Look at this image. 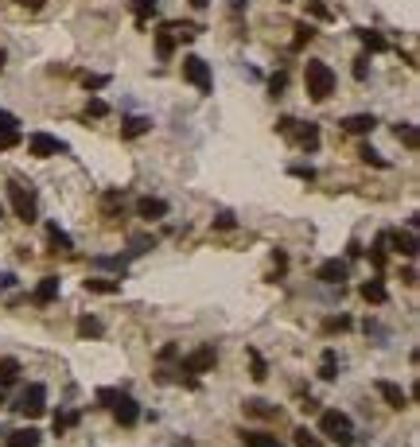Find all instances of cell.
I'll return each mask as SVG.
<instances>
[{"label": "cell", "instance_id": "obj_30", "mask_svg": "<svg viewBox=\"0 0 420 447\" xmlns=\"http://www.w3.org/2000/svg\"><path fill=\"white\" fill-rule=\"evenodd\" d=\"M397 140L405 148H420V133H417V125H397Z\"/></svg>", "mask_w": 420, "mask_h": 447}, {"label": "cell", "instance_id": "obj_20", "mask_svg": "<svg viewBox=\"0 0 420 447\" xmlns=\"http://www.w3.org/2000/svg\"><path fill=\"white\" fill-rule=\"evenodd\" d=\"M145 133H152V121H148V117H125V129H121L125 140H136V136H145Z\"/></svg>", "mask_w": 420, "mask_h": 447}, {"label": "cell", "instance_id": "obj_7", "mask_svg": "<svg viewBox=\"0 0 420 447\" xmlns=\"http://www.w3.org/2000/svg\"><path fill=\"white\" fill-rule=\"evenodd\" d=\"M27 152L39 159H51V156H59V152H66V144H62L59 136H51V133H32L27 136Z\"/></svg>", "mask_w": 420, "mask_h": 447}, {"label": "cell", "instance_id": "obj_29", "mask_svg": "<svg viewBox=\"0 0 420 447\" xmlns=\"http://www.w3.org/2000/svg\"><path fill=\"white\" fill-rule=\"evenodd\" d=\"M358 159H362V164H373V168H389V159H385L378 148H370V144L358 148Z\"/></svg>", "mask_w": 420, "mask_h": 447}, {"label": "cell", "instance_id": "obj_33", "mask_svg": "<svg viewBox=\"0 0 420 447\" xmlns=\"http://www.w3.org/2000/svg\"><path fill=\"white\" fill-rule=\"evenodd\" d=\"M245 412H249V416H264V420H269V416H276V409L273 405H269V400H245Z\"/></svg>", "mask_w": 420, "mask_h": 447}, {"label": "cell", "instance_id": "obj_42", "mask_svg": "<svg viewBox=\"0 0 420 447\" xmlns=\"http://www.w3.org/2000/svg\"><path fill=\"white\" fill-rule=\"evenodd\" d=\"M117 397H121V389H97V405H106V409H113Z\"/></svg>", "mask_w": 420, "mask_h": 447}, {"label": "cell", "instance_id": "obj_37", "mask_svg": "<svg viewBox=\"0 0 420 447\" xmlns=\"http://www.w3.org/2000/svg\"><path fill=\"white\" fill-rule=\"evenodd\" d=\"M20 140H24V136H20V129H8V133H0V152H8V148H16Z\"/></svg>", "mask_w": 420, "mask_h": 447}, {"label": "cell", "instance_id": "obj_12", "mask_svg": "<svg viewBox=\"0 0 420 447\" xmlns=\"http://www.w3.org/2000/svg\"><path fill=\"white\" fill-rule=\"evenodd\" d=\"M338 125H343L347 133L362 136V133H373V129H378V117H373V113H350V117H343Z\"/></svg>", "mask_w": 420, "mask_h": 447}, {"label": "cell", "instance_id": "obj_6", "mask_svg": "<svg viewBox=\"0 0 420 447\" xmlns=\"http://www.w3.org/2000/svg\"><path fill=\"white\" fill-rule=\"evenodd\" d=\"M214 362H218L214 346H199V350L180 358V374H206V370H214Z\"/></svg>", "mask_w": 420, "mask_h": 447}, {"label": "cell", "instance_id": "obj_16", "mask_svg": "<svg viewBox=\"0 0 420 447\" xmlns=\"http://www.w3.org/2000/svg\"><path fill=\"white\" fill-rule=\"evenodd\" d=\"M300 125V121H296ZM292 136H296V144L304 148V152H315V148H319V125H300V129H292Z\"/></svg>", "mask_w": 420, "mask_h": 447}, {"label": "cell", "instance_id": "obj_39", "mask_svg": "<svg viewBox=\"0 0 420 447\" xmlns=\"http://www.w3.org/2000/svg\"><path fill=\"white\" fill-rule=\"evenodd\" d=\"M323 331H327V335H335V331H350V319H347V315H335V319H327V323H323Z\"/></svg>", "mask_w": 420, "mask_h": 447}, {"label": "cell", "instance_id": "obj_21", "mask_svg": "<svg viewBox=\"0 0 420 447\" xmlns=\"http://www.w3.org/2000/svg\"><path fill=\"white\" fill-rule=\"evenodd\" d=\"M8 447H39V428H16V432H8Z\"/></svg>", "mask_w": 420, "mask_h": 447}, {"label": "cell", "instance_id": "obj_14", "mask_svg": "<svg viewBox=\"0 0 420 447\" xmlns=\"http://www.w3.org/2000/svg\"><path fill=\"white\" fill-rule=\"evenodd\" d=\"M373 389L382 393V400L389 405V409H405V405H408V393H405L401 385H397V381H378Z\"/></svg>", "mask_w": 420, "mask_h": 447}, {"label": "cell", "instance_id": "obj_25", "mask_svg": "<svg viewBox=\"0 0 420 447\" xmlns=\"http://www.w3.org/2000/svg\"><path fill=\"white\" fill-rule=\"evenodd\" d=\"M241 444L245 447H284V444H276V435H264V432H241Z\"/></svg>", "mask_w": 420, "mask_h": 447}, {"label": "cell", "instance_id": "obj_17", "mask_svg": "<svg viewBox=\"0 0 420 447\" xmlns=\"http://www.w3.org/2000/svg\"><path fill=\"white\" fill-rule=\"evenodd\" d=\"M47 242L55 245V253H71L74 249V242H71V233L62 230L59 222H47Z\"/></svg>", "mask_w": 420, "mask_h": 447}, {"label": "cell", "instance_id": "obj_43", "mask_svg": "<svg viewBox=\"0 0 420 447\" xmlns=\"http://www.w3.org/2000/svg\"><path fill=\"white\" fill-rule=\"evenodd\" d=\"M8 129H20V117H12L8 109H0V133H8Z\"/></svg>", "mask_w": 420, "mask_h": 447}, {"label": "cell", "instance_id": "obj_55", "mask_svg": "<svg viewBox=\"0 0 420 447\" xmlns=\"http://www.w3.org/2000/svg\"><path fill=\"white\" fill-rule=\"evenodd\" d=\"M4 59H8V55H4V51H0V71H4Z\"/></svg>", "mask_w": 420, "mask_h": 447}, {"label": "cell", "instance_id": "obj_26", "mask_svg": "<svg viewBox=\"0 0 420 447\" xmlns=\"http://www.w3.org/2000/svg\"><path fill=\"white\" fill-rule=\"evenodd\" d=\"M101 331H106V327H101V319H94V315H82V319H78V335H82V339H97Z\"/></svg>", "mask_w": 420, "mask_h": 447}, {"label": "cell", "instance_id": "obj_49", "mask_svg": "<svg viewBox=\"0 0 420 447\" xmlns=\"http://www.w3.org/2000/svg\"><path fill=\"white\" fill-rule=\"evenodd\" d=\"M171 358H180V346H171V342H168V346L160 350V362H171Z\"/></svg>", "mask_w": 420, "mask_h": 447}, {"label": "cell", "instance_id": "obj_47", "mask_svg": "<svg viewBox=\"0 0 420 447\" xmlns=\"http://www.w3.org/2000/svg\"><path fill=\"white\" fill-rule=\"evenodd\" d=\"M308 8H312V16H319V20H327V8H323V0H308Z\"/></svg>", "mask_w": 420, "mask_h": 447}, {"label": "cell", "instance_id": "obj_44", "mask_svg": "<svg viewBox=\"0 0 420 447\" xmlns=\"http://www.w3.org/2000/svg\"><path fill=\"white\" fill-rule=\"evenodd\" d=\"M214 226H218V230H234V226H238V218L230 214V210H222V214L214 218Z\"/></svg>", "mask_w": 420, "mask_h": 447}, {"label": "cell", "instance_id": "obj_48", "mask_svg": "<svg viewBox=\"0 0 420 447\" xmlns=\"http://www.w3.org/2000/svg\"><path fill=\"white\" fill-rule=\"evenodd\" d=\"M292 175H296V179H308V183L315 179V171H312V168H304V164H296V168H292Z\"/></svg>", "mask_w": 420, "mask_h": 447}, {"label": "cell", "instance_id": "obj_1", "mask_svg": "<svg viewBox=\"0 0 420 447\" xmlns=\"http://www.w3.org/2000/svg\"><path fill=\"white\" fill-rule=\"evenodd\" d=\"M335 71L327 66L323 59H308V66H304V86H308V97L312 101H327V97L335 94Z\"/></svg>", "mask_w": 420, "mask_h": 447}, {"label": "cell", "instance_id": "obj_11", "mask_svg": "<svg viewBox=\"0 0 420 447\" xmlns=\"http://www.w3.org/2000/svg\"><path fill=\"white\" fill-rule=\"evenodd\" d=\"M389 245H393L401 257H408V261H412V257H417V249H420V245H417V233H412V230H389Z\"/></svg>", "mask_w": 420, "mask_h": 447}, {"label": "cell", "instance_id": "obj_5", "mask_svg": "<svg viewBox=\"0 0 420 447\" xmlns=\"http://www.w3.org/2000/svg\"><path fill=\"white\" fill-rule=\"evenodd\" d=\"M183 78H187L199 94H214V74H210V62H203L199 55H187V59H183Z\"/></svg>", "mask_w": 420, "mask_h": 447}, {"label": "cell", "instance_id": "obj_23", "mask_svg": "<svg viewBox=\"0 0 420 447\" xmlns=\"http://www.w3.org/2000/svg\"><path fill=\"white\" fill-rule=\"evenodd\" d=\"M16 377H20V362L16 358H0V389L16 385Z\"/></svg>", "mask_w": 420, "mask_h": 447}, {"label": "cell", "instance_id": "obj_35", "mask_svg": "<svg viewBox=\"0 0 420 447\" xmlns=\"http://www.w3.org/2000/svg\"><path fill=\"white\" fill-rule=\"evenodd\" d=\"M296 447H323V439L308 428H296Z\"/></svg>", "mask_w": 420, "mask_h": 447}, {"label": "cell", "instance_id": "obj_50", "mask_svg": "<svg viewBox=\"0 0 420 447\" xmlns=\"http://www.w3.org/2000/svg\"><path fill=\"white\" fill-rule=\"evenodd\" d=\"M8 288H16V277L12 272H0V292H8Z\"/></svg>", "mask_w": 420, "mask_h": 447}, {"label": "cell", "instance_id": "obj_53", "mask_svg": "<svg viewBox=\"0 0 420 447\" xmlns=\"http://www.w3.org/2000/svg\"><path fill=\"white\" fill-rule=\"evenodd\" d=\"M245 4H249V0H230V8H234V12H241Z\"/></svg>", "mask_w": 420, "mask_h": 447}, {"label": "cell", "instance_id": "obj_28", "mask_svg": "<svg viewBox=\"0 0 420 447\" xmlns=\"http://www.w3.org/2000/svg\"><path fill=\"white\" fill-rule=\"evenodd\" d=\"M315 39V24H308V20H304V24H296V36H292V51H300L304 43H312Z\"/></svg>", "mask_w": 420, "mask_h": 447}, {"label": "cell", "instance_id": "obj_56", "mask_svg": "<svg viewBox=\"0 0 420 447\" xmlns=\"http://www.w3.org/2000/svg\"><path fill=\"white\" fill-rule=\"evenodd\" d=\"M0 218H4V206H0Z\"/></svg>", "mask_w": 420, "mask_h": 447}, {"label": "cell", "instance_id": "obj_13", "mask_svg": "<svg viewBox=\"0 0 420 447\" xmlns=\"http://www.w3.org/2000/svg\"><path fill=\"white\" fill-rule=\"evenodd\" d=\"M82 288L94 292V296H117V292H121V277H86Z\"/></svg>", "mask_w": 420, "mask_h": 447}, {"label": "cell", "instance_id": "obj_3", "mask_svg": "<svg viewBox=\"0 0 420 447\" xmlns=\"http://www.w3.org/2000/svg\"><path fill=\"white\" fill-rule=\"evenodd\" d=\"M12 412H20V416H27V420L43 416V412H47V385L32 381L27 389H20V397L12 400Z\"/></svg>", "mask_w": 420, "mask_h": 447}, {"label": "cell", "instance_id": "obj_38", "mask_svg": "<svg viewBox=\"0 0 420 447\" xmlns=\"http://www.w3.org/2000/svg\"><path fill=\"white\" fill-rule=\"evenodd\" d=\"M132 249H129V253L132 257H140V253H148V249H156V242H152V238H132Z\"/></svg>", "mask_w": 420, "mask_h": 447}, {"label": "cell", "instance_id": "obj_9", "mask_svg": "<svg viewBox=\"0 0 420 447\" xmlns=\"http://www.w3.org/2000/svg\"><path fill=\"white\" fill-rule=\"evenodd\" d=\"M113 416H117L121 428H132V424L140 420V405L129 397V393H121L117 400H113Z\"/></svg>", "mask_w": 420, "mask_h": 447}, {"label": "cell", "instance_id": "obj_27", "mask_svg": "<svg viewBox=\"0 0 420 447\" xmlns=\"http://www.w3.org/2000/svg\"><path fill=\"white\" fill-rule=\"evenodd\" d=\"M78 420H82V412H55V420H51V424H55V435H62V432H66V428H74V424H78Z\"/></svg>", "mask_w": 420, "mask_h": 447}, {"label": "cell", "instance_id": "obj_18", "mask_svg": "<svg viewBox=\"0 0 420 447\" xmlns=\"http://www.w3.org/2000/svg\"><path fill=\"white\" fill-rule=\"evenodd\" d=\"M358 39H362V47L373 51V55H382V51H389V43H385L382 31H373V27H358Z\"/></svg>", "mask_w": 420, "mask_h": 447}, {"label": "cell", "instance_id": "obj_36", "mask_svg": "<svg viewBox=\"0 0 420 447\" xmlns=\"http://www.w3.org/2000/svg\"><path fill=\"white\" fill-rule=\"evenodd\" d=\"M284 86H288V74H284V71H276L273 78H269V94L280 97V94H284Z\"/></svg>", "mask_w": 420, "mask_h": 447}, {"label": "cell", "instance_id": "obj_45", "mask_svg": "<svg viewBox=\"0 0 420 447\" xmlns=\"http://www.w3.org/2000/svg\"><path fill=\"white\" fill-rule=\"evenodd\" d=\"M366 74H370V59H354V78L366 82Z\"/></svg>", "mask_w": 420, "mask_h": 447}, {"label": "cell", "instance_id": "obj_51", "mask_svg": "<svg viewBox=\"0 0 420 447\" xmlns=\"http://www.w3.org/2000/svg\"><path fill=\"white\" fill-rule=\"evenodd\" d=\"M401 280H405L408 288H412V284H417V268H405V272H401Z\"/></svg>", "mask_w": 420, "mask_h": 447}, {"label": "cell", "instance_id": "obj_8", "mask_svg": "<svg viewBox=\"0 0 420 447\" xmlns=\"http://www.w3.org/2000/svg\"><path fill=\"white\" fill-rule=\"evenodd\" d=\"M315 280H323V284H343V280H350V265L338 261V257H331V261H323V265L315 268Z\"/></svg>", "mask_w": 420, "mask_h": 447}, {"label": "cell", "instance_id": "obj_15", "mask_svg": "<svg viewBox=\"0 0 420 447\" xmlns=\"http://www.w3.org/2000/svg\"><path fill=\"white\" fill-rule=\"evenodd\" d=\"M32 300L39 303V307H47V303L59 300V277H43L36 284V292H32Z\"/></svg>", "mask_w": 420, "mask_h": 447}, {"label": "cell", "instance_id": "obj_52", "mask_svg": "<svg viewBox=\"0 0 420 447\" xmlns=\"http://www.w3.org/2000/svg\"><path fill=\"white\" fill-rule=\"evenodd\" d=\"M20 4H24V8H32V12H36V8H43V0H20Z\"/></svg>", "mask_w": 420, "mask_h": 447}, {"label": "cell", "instance_id": "obj_22", "mask_svg": "<svg viewBox=\"0 0 420 447\" xmlns=\"http://www.w3.org/2000/svg\"><path fill=\"white\" fill-rule=\"evenodd\" d=\"M156 55L160 59H171V55H175V36H171L168 27H160L156 31Z\"/></svg>", "mask_w": 420, "mask_h": 447}, {"label": "cell", "instance_id": "obj_40", "mask_svg": "<svg viewBox=\"0 0 420 447\" xmlns=\"http://www.w3.org/2000/svg\"><path fill=\"white\" fill-rule=\"evenodd\" d=\"M86 113H90V117H106L109 105L101 101V97H90V101H86Z\"/></svg>", "mask_w": 420, "mask_h": 447}, {"label": "cell", "instance_id": "obj_34", "mask_svg": "<svg viewBox=\"0 0 420 447\" xmlns=\"http://www.w3.org/2000/svg\"><path fill=\"white\" fill-rule=\"evenodd\" d=\"M249 362H253V381H264V377H269V366H264V358H261V354H257V350H249Z\"/></svg>", "mask_w": 420, "mask_h": 447}, {"label": "cell", "instance_id": "obj_24", "mask_svg": "<svg viewBox=\"0 0 420 447\" xmlns=\"http://www.w3.org/2000/svg\"><path fill=\"white\" fill-rule=\"evenodd\" d=\"M319 377H323V381H335V377H338V354H335V350H323V362H319Z\"/></svg>", "mask_w": 420, "mask_h": 447}, {"label": "cell", "instance_id": "obj_4", "mask_svg": "<svg viewBox=\"0 0 420 447\" xmlns=\"http://www.w3.org/2000/svg\"><path fill=\"white\" fill-rule=\"evenodd\" d=\"M8 203H12V210H16V218L20 222H36L39 218V206H36V191H27L24 183H8Z\"/></svg>", "mask_w": 420, "mask_h": 447}, {"label": "cell", "instance_id": "obj_10", "mask_svg": "<svg viewBox=\"0 0 420 447\" xmlns=\"http://www.w3.org/2000/svg\"><path fill=\"white\" fill-rule=\"evenodd\" d=\"M136 218H145V222H160V218H168V203L156 199V194H145V199H136Z\"/></svg>", "mask_w": 420, "mask_h": 447}, {"label": "cell", "instance_id": "obj_2", "mask_svg": "<svg viewBox=\"0 0 420 447\" xmlns=\"http://www.w3.org/2000/svg\"><path fill=\"white\" fill-rule=\"evenodd\" d=\"M319 432H323L327 439H335V444H343V447H350V444H354V420H350L347 412H338V409L319 412Z\"/></svg>", "mask_w": 420, "mask_h": 447}, {"label": "cell", "instance_id": "obj_32", "mask_svg": "<svg viewBox=\"0 0 420 447\" xmlns=\"http://www.w3.org/2000/svg\"><path fill=\"white\" fill-rule=\"evenodd\" d=\"M132 12H136V24L145 27V24H148V16L156 12V0H132Z\"/></svg>", "mask_w": 420, "mask_h": 447}, {"label": "cell", "instance_id": "obj_54", "mask_svg": "<svg viewBox=\"0 0 420 447\" xmlns=\"http://www.w3.org/2000/svg\"><path fill=\"white\" fill-rule=\"evenodd\" d=\"M206 4H210V0H191V8H206Z\"/></svg>", "mask_w": 420, "mask_h": 447}, {"label": "cell", "instance_id": "obj_19", "mask_svg": "<svg viewBox=\"0 0 420 447\" xmlns=\"http://www.w3.org/2000/svg\"><path fill=\"white\" fill-rule=\"evenodd\" d=\"M358 292H362V300H366V303H385V300H389V288H385V284H382L378 277L366 280V284H362Z\"/></svg>", "mask_w": 420, "mask_h": 447}, {"label": "cell", "instance_id": "obj_46", "mask_svg": "<svg viewBox=\"0 0 420 447\" xmlns=\"http://www.w3.org/2000/svg\"><path fill=\"white\" fill-rule=\"evenodd\" d=\"M292 129H296V117H280V121H276V133L292 136Z\"/></svg>", "mask_w": 420, "mask_h": 447}, {"label": "cell", "instance_id": "obj_41", "mask_svg": "<svg viewBox=\"0 0 420 447\" xmlns=\"http://www.w3.org/2000/svg\"><path fill=\"white\" fill-rule=\"evenodd\" d=\"M82 82H86V90H106V86H109V74H86Z\"/></svg>", "mask_w": 420, "mask_h": 447}, {"label": "cell", "instance_id": "obj_31", "mask_svg": "<svg viewBox=\"0 0 420 447\" xmlns=\"http://www.w3.org/2000/svg\"><path fill=\"white\" fill-rule=\"evenodd\" d=\"M94 268H113L117 277H125L129 261H125V257H94Z\"/></svg>", "mask_w": 420, "mask_h": 447}]
</instances>
